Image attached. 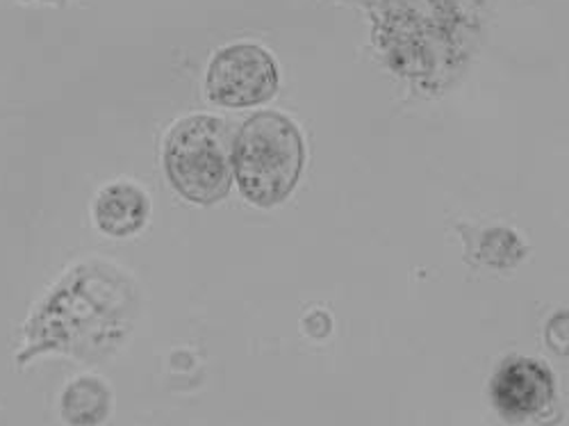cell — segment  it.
<instances>
[{"mask_svg":"<svg viewBox=\"0 0 569 426\" xmlns=\"http://www.w3.org/2000/svg\"><path fill=\"white\" fill-rule=\"evenodd\" d=\"M139 308V286L130 274L108 260H80L30 308L14 363L19 369L43 356L103 363L130 338Z\"/></svg>","mask_w":569,"mask_h":426,"instance_id":"1","label":"cell"},{"mask_svg":"<svg viewBox=\"0 0 569 426\" xmlns=\"http://www.w3.org/2000/svg\"><path fill=\"white\" fill-rule=\"evenodd\" d=\"M371 37L388 67L417 87L451 82L483 32V0H365Z\"/></svg>","mask_w":569,"mask_h":426,"instance_id":"2","label":"cell"},{"mask_svg":"<svg viewBox=\"0 0 569 426\" xmlns=\"http://www.w3.org/2000/svg\"><path fill=\"white\" fill-rule=\"evenodd\" d=\"M303 167V135L280 112L251 117L232 139V178L242 197L258 208H273L288 199Z\"/></svg>","mask_w":569,"mask_h":426,"instance_id":"3","label":"cell"},{"mask_svg":"<svg viewBox=\"0 0 569 426\" xmlns=\"http://www.w3.org/2000/svg\"><path fill=\"white\" fill-rule=\"evenodd\" d=\"M162 169L184 201L197 206L223 201L232 182L230 128L212 115L176 121L162 145Z\"/></svg>","mask_w":569,"mask_h":426,"instance_id":"4","label":"cell"},{"mask_svg":"<svg viewBox=\"0 0 569 426\" xmlns=\"http://www.w3.org/2000/svg\"><path fill=\"white\" fill-rule=\"evenodd\" d=\"M280 87L276 58L260 43L237 41L219 49L206 73L208 99L228 110L269 103Z\"/></svg>","mask_w":569,"mask_h":426,"instance_id":"5","label":"cell"},{"mask_svg":"<svg viewBox=\"0 0 569 426\" xmlns=\"http://www.w3.org/2000/svg\"><path fill=\"white\" fill-rule=\"evenodd\" d=\"M495 408L510 422H525L545 415L556 402L553 371L536 358H506L490 384Z\"/></svg>","mask_w":569,"mask_h":426,"instance_id":"6","label":"cell"},{"mask_svg":"<svg viewBox=\"0 0 569 426\" xmlns=\"http://www.w3.org/2000/svg\"><path fill=\"white\" fill-rule=\"evenodd\" d=\"M93 226L112 240H128L147 228L151 199L144 187L128 178L106 182L91 201Z\"/></svg>","mask_w":569,"mask_h":426,"instance_id":"7","label":"cell"},{"mask_svg":"<svg viewBox=\"0 0 569 426\" xmlns=\"http://www.w3.org/2000/svg\"><path fill=\"white\" fill-rule=\"evenodd\" d=\"M114 406L112 388L101 376L82 374L62 388L58 413L67 426H103Z\"/></svg>","mask_w":569,"mask_h":426,"instance_id":"8","label":"cell"},{"mask_svg":"<svg viewBox=\"0 0 569 426\" xmlns=\"http://www.w3.org/2000/svg\"><path fill=\"white\" fill-rule=\"evenodd\" d=\"M479 258L492 267H510L521 260L527 247L508 228H488L479 238Z\"/></svg>","mask_w":569,"mask_h":426,"instance_id":"9","label":"cell"},{"mask_svg":"<svg viewBox=\"0 0 569 426\" xmlns=\"http://www.w3.org/2000/svg\"><path fill=\"white\" fill-rule=\"evenodd\" d=\"M14 3H21V6H53V8H62V6L73 3V0H14Z\"/></svg>","mask_w":569,"mask_h":426,"instance_id":"10","label":"cell"}]
</instances>
